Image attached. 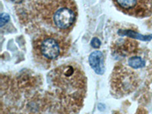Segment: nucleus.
<instances>
[{"instance_id": "4", "label": "nucleus", "mask_w": 152, "mask_h": 114, "mask_svg": "<svg viewBox=\"0 0 152 114\" xmlns=\"http://www.w3.org/2000/svg\"><path fill=\"white\" fill-rule=\"evenodd\" d=\"M89 64L94 69L95 73L103 75L104 73V55L100 51H94L91 53L88 58Z\"/></svg>"}, {"instance_id": "5", "label": "nucleus", "mask_w": 152, "mask_h": 114, "mask_svg": "<svg viewBox=\"0 0 152 114\" xmlns=\"http://www.w3.org/2000/svg\"><path fill=\"white\" fill-rule=\"evenodd\" d=\"M118 7L129 14L135 15V12L140 7V0H116Z\"/></svg>"}, {"instance_id": "7", "label": "nucleus", "mask_w": 152, "mask_h": 114, "mask_svg": "<svg viewBox=\"0 0 152 114\" xmlns=\"http://www.w3.org/2000/svg\"><path fill=\"white\" fill-rule=\"evenodd\" d=\"M123 34H125L124 35H127V36L135 38V39H139L141 40H150L152 38V36H151V35H149V36H143V35L138 34L133 32L132 31H123Z\"/></svg>"}, {"instance_id": "6", "label": "nucleus", "mask_w": 152, "mask_h": 114, "mask_svg": "<svg viewBox=\"0 0 152 114\" xmlns=\"http://www.w3.org/2000/svg\"><path fill=\"white\" fill-rule=\"evenodd\" d=\"M127 64L129 67L133 69H142L146 65V62L142 57L138 56H134L130 57L127 61Z\"/></svg>"}, {"instance_id": "8", "label": "nucleus", "mask_w": 152, "mask_h": 114, "mask_svg": "<svg viewBox=\"0 0 152 114\" xmlns=\"http://www.w3.org/2000/svg\"><path fill=\"white\" fill-rule=\"evenodd\" d=\"M91 45L94 48L97 49L101 45V42H100V40L97 37H94L91 40Z\"/></svg>"}, {"instance_id": "10", "label": "nucleus", "mask_w": 152, "mask_h": 114, "mask_svg": "<svg viewBox=\"0 0 152 114\" xmlns=\"http://www.w3.org/2000/svg\"><path fill=\"white\" fill-rule=\"evenodd\" d=\"M12 1H13L15 2H17V3H20V2H22L23 0H12Z\"/></svg>"}, {"instance_id": "1", "label": "nucleus", "mask_w": 152, "mask_h": 114, "mask_svg": "<svg viewBox=\"0 0 152 114\" xmlns=\"http://www.w3.org/2000/svg\"><path fill=\"white\" fill-rule=\"evenodd\" d=\"M53 10L51 21L56 28L66 30L72 26L76 19L74 4L68 0H62L61 2L55 4Z\"/></svg>"}, {"instance_id": "2", "label": "nucleus", "mask_w": 152, "mask_h": 114, "mask_svg": "<svg viewBox=\"0 0 152 114\" xmlns=\"http://www.w3.org/2000/svg\"><path fill=\"white\" fill-rule=\"evenodd\" d=\"M55 74L57 85L65 90L67 88L75 89L84 84V76L81 72L72 66H60L56 70Z\"/></svg>"}, {"instance_id": "9", "label": "nucleus", "mask_w": 152, "mask_h": 114, "mask_svg": "<svg viewBox=\"0 0 152 114\" xmlns=\"http://www.w3.org/2000/svg\"><path fill=\"white\" fill-rule=\"evenodd\" d=\"M9 15L5 13H2L1 15V27H2L5 23H7V21H9Z\"/></svg>"}, {"instance_id": "3", "label": "nucleus", "mask_w": 152, "mask_h": 114, "mask_svg": "<svg viewBox=\"0 0 152 114\" xmlns=\"http://www.w3.org/2000/svg\"><path fill=\"white\" fill-rule=\"evenodd\" d=\"M37 48L40 56L49 60L57 59L62 51V47L59 40L50 36L45 37L39 40Z\"/></svg>"}]
</instances>
